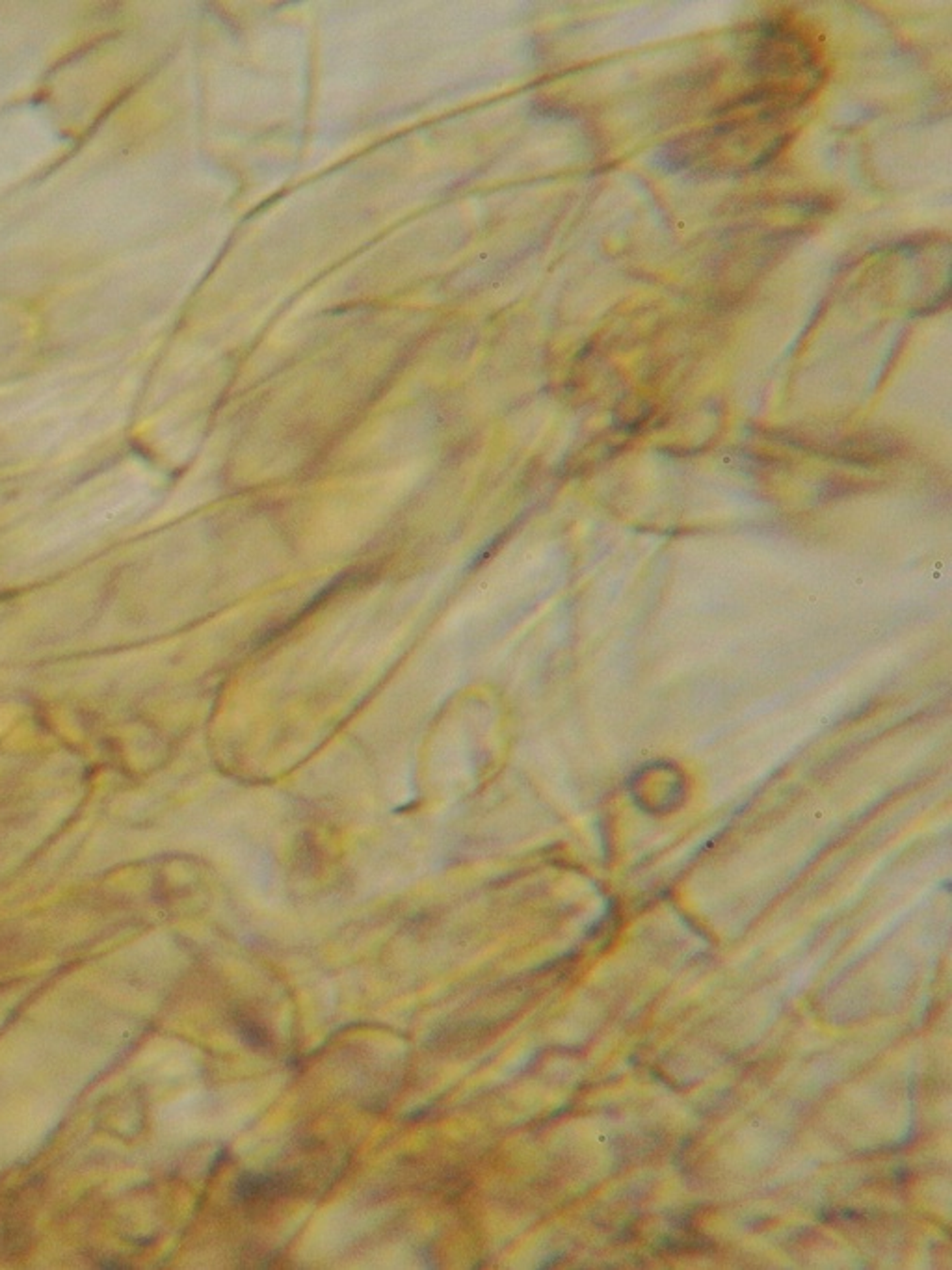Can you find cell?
I'll return each instance as SVG.
<instances>
[{
	"label": "cell",
	"mask_w": 952,
	"mask_h": 1270,
	"mask_svg": "<svg viewBox=\"0 0 952 1270\" xmlns=\"http://www.w3.org/2000/svg\"><path fill=\"white\" fill-rule=\"evenodd\" d=\"M283 1187V1180L266 1178V1176H246L238 1183V1193L242 1198H257L278 1193Z\"/></svg>",
	"instance_id": "1"
}]
</instances>
